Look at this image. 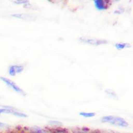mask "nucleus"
Segmentation results:
<instances>
[{
    "label": "nucleus",
    "mask_w": 133,
    "mask_h": 133,
    "mask_svg": "<svg viewBox=\"0 0 133 133\" xmlns=\"http://www.w3.org/2000/svg\"><path fill=\"white\" fill-rule=\"evenodd\" d=\"M49 123L51 124H56V125H59V124H61L60 122H58V121H51L49 122Z\"/></svg>",
    "instance_id": "ddd939ff"
},
{
    "label": "nucleus",
    "mask_w": 133,
    "mask_h": 133,
    "mask_svg": "<svg viewBox=\"0 0 133 133\" xmlns=\"http://www.w3.org/2000/svg\"><path fill=\"white\" fill-rule=\"evenodd\" d=\"M114 46L115 48H116L118 50H122L125 48H128L131 47V44L128 43H122V42H118L114 44Z\"/></svg>",
    "instance_id": "0eeeda50"
},
{
    "label": "nucleus",
    "mask_w": 133,
    "mask_h": 133,
    "mask_svg": "<svg viewBox=\"0 0 133 133\" xmlns=\"http://www.w3.org/2000/svg\"><path fill=\"white\" fill-rule=\"evenodd\" d=\"M93 4L97 10L103 11L110 8L112 5V1L110 0H94Z\"/></svg>",
    "instance_id": "7ed1b4c3"
},
{
    "label": "nucleus",
    "mask_w": 133,
    "mask_h": 133,
    "mask_svg": "<svg viewBox=\"0 0 133 133\" xmlns=\"http://www.w3.org/2000/svg\"><path fill=\"white\" fill-rule=\"evenodd\" d=\"M75 133H83V132H76Z\"/></svg>",
    "instance_id": "dca6fc26"
},
{
    "label": "nucleus",
    "mask_w": 133,
    "mask_h": 133,
    "mask_svg": "<svg viewBox=\"0 0 133 133\" xmlns=\"http://www.w3.org/2000/svg\"><path fill=\"white\" fill-rule=\"evenodd\" d=\"M79 114L84 117H92L96 115V113L94 112H81Z\"/></svg>",
    "instance_id": "1a4fd4ad"
},
{
    "label": "nucleus",
    "mask_w": 133,
    "mask_h": 133,
    "mask_svg": "<svg viewBox=\"0 0 133 133\" xmlns=\"http://www.w3.org/2000/svg\"><path fill=\"white\" fill-rule=\"evenodd\" d=\"M57 133H66V132H63V131H59V132H58Z\"/></svg>",
    "instance_id": "2eb2a0df"
},
{
    "label": "nucleus",
    "mask_w": 133,
    "mask_h": 133,
    "mask_svg": "<svg viewBox=\"0 0 133 133\" xmlns=\"http://www.w3.org/2000/svg\"><path fill=\"white\" fill-rule=\"evenodd\" d=\"M123 11H124V9L121 7V8H117V9H116L114 11V13L116 14H120L123 12Z\"/></svg>",
    "instance_id": "f8f14e48"
},
{
    "label": "nucleus",
    "mask_w": 133,
    "mask_h": 133,
    "mask_svg": "<svg viewBox=\"0 0 133 133\" xmlns=\"http://www.w3.org/2000/svg\"><path fill=\"white\" fill-rule=\"evenodd\" d=\"M103 123H107L120 127H127L128 126L127 122L123 118L113 115L103 116L101 119Z\"/></svg>",
    "instance_id": "f257e3e1"
},
{
    "label": "nucleus",
    "mask_w": 133,
    "mask_h": 133,
    "mask_svg": "<svg viewBox=\"0 0 133 133\" xmlns=\"http://www.w3.org/2000/svg\"><path fill=\"white\" fill-rule=\"evenodd\" d=\"M24 66L22 65H11L8 69V73L11 76H15L16 74L23 72Z\"/></svg>",
    "instance_id": "39448f33"
},
{
    "label": "nucleus",
    "mask_w": 133,
    "mask_h": 133,
    "mask_svg": "<svg viewBox=\"0 0 133 133\" xmlns=\"http://www.w3.org/2000/svg\"><path fill=\"white\" fill-rule=\"evenodd\" d=\"M7 125L5 123H2L0 122V128H4L5 127H6Z\"/></svg>",
    "instance_id": "4468645a"
},
{
    "label": "nucleus",
    "mask_w": 133,
    "mask_h": 133,
    "mask_svg": "<svg viewBox=\"0 0 133 133\" xmlns=\"http://www.w3.org/2000/svg\"><path fill=\"white\" fill-rule=\"evenodd\" d=\"M12 16L16 18L21 19L23 20H34V18H35V16L33 15H32L30 14H26V13L15 14L12 15Z\"/></svg>",
    "instance_id": "423d86ee"
},
{
    "label": "nucleus",
    "mask_w": 133,
    "mask_h": 133,
    "mask_svg": "<svg viewBox=\"0 0 133 133\" xmlns=\"http://www.w3.org/2000/svg\"><path fill=\"white\" fill-rule=\"evenodd\" d=\"M0 78L16 92L19 94L20 95L23 96H25L26 95L25 92L21 88H20L17 85H16L15 83H14L13 81L10 80L7 78H5L4 77H1Z\"/></svg>",
    "instance_id": "20e7f679"
},
{
    "label": "nucleus",
    "mask_w": 133,
    "mask_h": 133,
    "mask_svg": "<svg viewBox=\"0 0 133 133\" xmlns=\"http://www.w3.org/2000/svg\"><path fill=\"white\" fill-rule=\"evenodd\" d=\"M78 41L83 44L98 46L102 45L107 44L109 42L107 40L104 39H99L96 38H92L89 37H86V36H82L80 37Z\"/></svg>",
    "instance_id": "f03ea898"
},
{
    "label": "nucleus",
    "mask_w": 133,
    "mask_h": 133,
    "mask_svg": "<svg viewBox=\"0 0 133 133\" xmlns=\"http://www.w3.org/2000/svg\"><path fill=\"white\" fill-rule=\"evenodd\" d=\"M14 2L17 4H23L24 5L30 3L29 1H26V0H17L14 1Z\"/></svg>",
    "instance_id": "9b49d317"
},
{
    "label": "nucleus",
    "mask_w": 133,
    "mask_h": 133,
    "mask_svg": "<svg viewBox=\"0 0 133 133\" xmlns=\"http://www.w3.org/2000/svg\"><path fill=\"white\" fill-rule=\"evenodd\" d=\"M105 92L106 95L110 98L113 99H118V97L117 94L113 90L111 89H107L105 90Z\"/></svg>",
    "instance_id": "6e6552de"
},
{
    "label": "nucleus",
    "mask_w": 133,
    "mask_h": 133,
    "mask_svg": "<svg viewBox=\"0 0 133 133\" xmlns=\"http://www.w3.org/2000/svg\"><path fill=\"white\" fill-rule=\"evenodd\" d=\"M15 110L10 109H0V114L2 113H11L12 114Z\"/></svg>",
    "instance_id": "9d476101"
}]
</instances>
